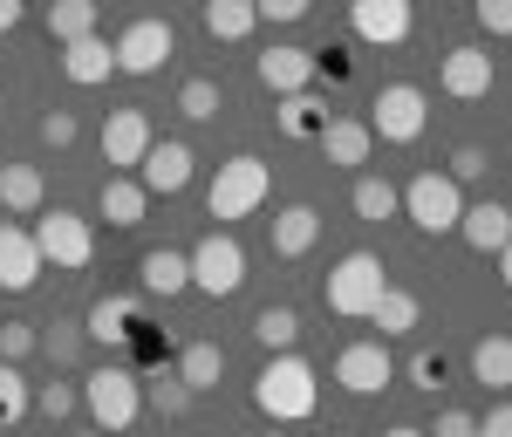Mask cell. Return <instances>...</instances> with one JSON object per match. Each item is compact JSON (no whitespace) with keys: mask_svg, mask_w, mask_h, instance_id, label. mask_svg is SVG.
I'll use <instances>...</instances> for the list:
<instances>
[{"mask_svg":"<svg viewBox=\"0 0 512 437\" xmlns=\"http://www.w3.org/2000/svg\"><path fill=\"white\" fill-rule=\"evenodd\" d=\"M321 403V383H315V362L294 356V349H280L260 376H253V410L260 417H274V424H308Z\"/></svg>","mask_w":512,"mask_h":437,"instance_id":"obj_1","label":"cell"},{"mask_svg":"<svg viewBox=\"0 0 512 437\" xmlns=\"http://www.w3.org/2000/svg\"><path fill=\"white\" fill-rule=\"evenodd\" d=\"M437 82H444V96L478 103V96H492V55H485V48H451L444 69H437Z\"/></svg>","mask_w":512,"mask_h":437,"instance_id":"obj_15","label":"cell"},{"mask_svg":"<svg viewBox=\"0 0 512 437\" xmlns=\"http://www.w3.org/2000/svg\"><path fill=\"white\" fill-rule=\"evenodd\" d=\"M355 212L362 219H396L403 212V192H396L390 178H355Z\"/></svg>","mask_w":512,"mask_h":437,"instance_id":"obj_32","label":"cell"},{"mask_svg":"<svg viewBox=\"0 0 512 437\" xmlns=\"http://www.w3.org/2000/svg\"><path fill=\"white\" fill-rule=\"evenodd\" d=\"M410 383H417V390H444V356H431V349H424V356H410Z\"/></svg>","mask_w":512,"mask_h":437,"instance_id":"obj_39","label":"cell"},{"mask_svg":"<svg viewBox=\"0 0 512 437\" xmlns=\"http://www.w3.org/2000/svg\"><path fill=\"white\" fill-rule=\"evenodd\" d=\"M110 69H117V48H110L103 35H82V41H69V48H62V76L76 82V89L103 82Z\"/></svg>","mask_w":512,"mask_h":437,"instance_id":"obj_18","label":"cell"},{"mask_svg":"<svg viewBox=\"0 0 512 437\" xmlns=\"http://www.w3.org/2000/svg\"><path fill=\"white\" fill-rule=\"evenodd\" d=\"M144 403H151L158 417H185V403H192V390L178 383V369H158V376L144 383Z\"/></svg>","mask_w":512,"mask_h":437,"instance_id":"obj_34","label":"cell"},{"mask_svg":"<svg viewBox=\"0 0 512 437\" xmlns=\"http://www.w3.org/2000/svg\"><path fill=\"white\" fill-rule=\"evenodd\" d=\"M458 233H465L472 253H506V246H512V212L499 199H478V205H465Z\"/></svg>","mask_w":512,"mask_h":437,"instance_id":"obj_17","label":"cell"},{"mask_svg":"<svg viewBox=\"0 0 512 437\" xmlns=\"http://www.w3.org/2000/svg\"><path fill=\"white\" fill-rule=\"evenodd\" d=\"M253 335H260V349H294V342H301V315H294V308H260V315H253Z\"/></svg>","mask_w":512,"mask_h":437,"instance_id":"obj_31","label":"cell"},{"mask_svg":"<svg viewBox=\"0 0 512 437\" xmlns=\"http://www.w3.org/2000/svg\"><path fill=\"white\" fill-rule=\"evenodd\" d=\"M403 212H410L417 233H458V219H465L458 178H451V171H417V178L403 185Z\"/></svg>","mask_w":512,"mask_h":437,"instance_id":"obj_4","label":"cell"},{"mask_svg":"<svg viewBox=\"0 0 512 437\" xmlns=\"http://www.w3.org/2000/svg\"><path fill=\"white\" fill-rule=\"evenodd\" d=\"M151 144H158V137H151V117H144V110H117V117H103V158H110V171L144 164Z\"/></svg>","mask_w":512,"mask_h":437,"instance_id":"obj_13","label":"cell"},{"mask_svg":"<svg viewBox=\"0 0 512 437\" xmlns=\"http://www.w3.org/2000/svg\"><path fill=\"white\" fill-rule=\"evenodd\" d=\"M478 437H512V403H492V417H478Z\"/></svg>","mask_w":512,"mask_h":437,"instance_id":"obj_45","label":"cell"},{"mask_svg":"<svg viewBox=\"0 0 512 437\" xmlns=\"http://www.w3.org/2000/svg\"><path fill=\"white\" fill-rule=\"evenodd\" d=\"M253 7H260V21H301L315 0H253Z\"/></svg>","mask_w":512,"mask_h":437,"instance_id":"obj_43","label":"cell"},{"mask_svg":"<svg viewBox=\"0 0 512 437\" xmlns=\"http://www.w3.org/2000/svg\"><path fill=\"white\" fill-rule=\"evenodd\" d=\"M431 437H478V417H465V410H444Z\"/></svg>","mask_w":512,"mask_h":437,"instance_id":"obj_44","label":"cell"},{"mask_svg":"<svg viewBox=\"0 0 512 437\" xmlns=\"http://www.w3.org/2000/svg\"><path fill=\"white\" fill-rule=\"evenodd\" d=\"M137 274H144V294H185L192 287V253H171V246H158V253H144L137 260Z\"/></svg>","mask_w":512,"mask_h":437,"instance_id":"obj_19","label":"cell"},{"mask_svg":"<svg viewBox=\"0 0 512 437\" xmlns=\"http://www.w3.org/2000/svg\"><path fill=\"white\" fill-rule=\"evenodd\" d=\"M171 48H178L171 21H130L117 35V69L123 76H158L164 62H171Z\"/></svg>","mask_w":512,"mask_h":437,"instance_id":"obj_9","label":"cell"},{"mask_svg":"<svg viewBox=\"0 0 512 437\" xmlns=\"http://www.w3.org/2000/svg\"><path fill=\"white\" fill-rule=\"evenodd\" d=\"M274 192V171L260 158H226L219 164V178H212V192H205V212L212 219H246V212H260Z\"/></svg>","mask_w":512,"mask_h":437,"instance_id":"obj_3","label":"cell"},{"mask_svg":"<svg viewBox=\"0 0 512 437\" xmlns=\"http://www.w3.org/2000/svg\"><path fill=\"white\" fill-rule=\"evenodd\" d=\"M485 171H492V158H485L478 144H458V151H451V178H458V185H472V178H485Z\"/></svg>","mask_w":512,"mask_h":437,"instance_id":"obj_38","label":"cell"},{"mask_svg":"<svg viewBox=\"0 0 512 437\" xmlns=\"http://www.w3.org/2000/svg\"><path fill=\"white\" fill-rule=\"evenodd\" d=\"M192 287L198 294H212V301H226L246 287V246L233 233H205L192 246Z\"/></svg>","mask_w":512,"mask_h":437,"instance_id":"obj_6","label":"cell"},{"mask_svg":"<svg viewBox=\"0 0 512 437\" xmlns=\"http://www.w3.org/2000/svg\"><path fill=\"white\" fill-rule=\"evenodd\" d=\"M315 239H321V212L315 205H287V212H274V253L280 260H301Z\"/></svg>","mask_w":512,"mask_h":437,"instance_id":"obj_20","label":"cell"},{"mask_svg":"<svg viewBox=\"0 0 512 437\" xmlns=\"http://www.w3.org/2000/svg\"><path fill=\"white\" fill-rule=\"evenodd\" d=\"M253 76L267 82L274 96H301V89H315V48H287V41H274L260 62H253Z\"/></svg>","mask_w":512,"mask_h":437,"instance_id":"obj_11","label":"cell"},{"mask_svg":"<svg viewBox=\"0 0 512 437\" xmlns=\"http://www.w3.org/2000/svg\"><path fill=\"white\" fill-rule=\"evenodd\" d=\"M321 151H328V164H369V144H376V130L355 117H328V130L315 137Z\"/></svg>","mask_w":512,"mask_h":437,"instance_id":"obj_21","label":"cell"},{"mask_svg":"<svg viewBox=\"0 0 512 437\" xmlns=\"http://www.w3.org/2000/svg\"><path fill=\"white\" fill-rule=\"evenodd\" d=\"M369 321H376L383 335H410V328H417V301H410L403 287H383L376 308H369Z\"/></svg>","mask_w":512,"mask_h":437,"instance_id":"obj_30","label":"cell"},{"mask_svg":"<svg viewBox=\"0 0 512 437\" xmlns=\"http://www.w3.org/2000/svg\"><path fill=\"white\" fill-rule=\"evenodd\" d=\"M178 110H185L192 123H212V117H219V82H212V76H192L185 89H178Z\"/></svg>","mask_w":512,"mask_h":437,"instance_id":"obj_35","label":"cell"},{"mask_svg":"<svg viewBox=\"0 0 512 437\" xmlns=\"http://www.w3.org/2000/svg\"><path fill=\"white\" fill-rule=\"evenodd\" d=\"M383 287H390V280H383V260H376V253H342L335 274H328V308L342 321H369V308H376Z\"/></svg>","mask_w":512,"mask_h":437,"instance_id":"obj_5","label":"cell"},{"mask_svg":"<svg viewBox=\"0 0 512 437\" xmlns=\"http://www.w3.org/2000/svg\"><path fill=\"white\" fill-rule=\"evenodd\" d=\"M472 14H478L485 35H512V0H478Z\"/></svg>","mask_w":512,"mask_h":437,"instance_id":"obj_41","label":"cell"},{"mask_svg":"<svg viewBox=\"0 0 512 437\" xmlns=\"http://www.w3.org/2000/svg\"><path fill=\"white\" fill-rule=\"evenodd\" d=\"M35 280H41L35 233H21V226H7V219H0V287H7V294H28Z\"/></svg>","mask_w":512,"mask_h":437,"instance_id":"obj_16","label":"cell"},{"mask_svg":"<svg viewBox=\"0 0 512 437\" xmlns=\"http://www.w3.org/2000/svg\"><path fill=\"white\" fill-rule=\"evenodd\" d=\"M219 376H226V349H219V342H185V356H178V383L198 397V390H212Z\"/></svg>","mask_w":512,"mask_h":437,"instance_id":"obj_24","label":"cell"},{"mask_svg":"<svg viewBox=\"0 0 512 437\" xmlns=\"http://www.w3.org/2000/svg\"><path fill=\"white\" fill-rule=\"evenodd\" d=\"M280 130H287V137H321V130H328V103H321L315 89L280 96Z\"/></svg>","mask_w":512,"mask_h":437,"instance_id":"obj_28","label":"cell"},{"mask_svg":"<svg viewBox=\"0 0 512 437\" xmlns=\"http://www.w3.org/2000/svg\"><path fill=\"white\" fill-rule=\"evenodd\" d=\"M472 383L512 390V335H485V342L472 349Z\"/></svg>","mask_w":512,"mask_h":437,"instance_id":"obj_26","label":"cell"},{"mask_svg":"<svg viewBox=\"0 0 512 437\" xmlns=\"http://www.w3.org/2000/svg\"><path fill=\"white\" fill-rule=\"evenodd\" d=\"M21 14H28L21 0H0V35H7V28H21Z\"/></svg>","mask_w":512,"mask_h":437,"instance_id":"obj_46","label":"cell"},{"mask_svg":"<svg viewBox=\"0 0 512 437\" xmlns=\"http://www.w3.org/2000/svg\"><path fill=\"white\" fill-rule=\"evenodd\" d=\"M35 410L48 417V424H62V417L76 410V390H69V383H41V390H35Z\"/></svg>","mask_w":512,"mask_h":437,"instance_id":"obj_37","label":"cell"},{"mask_svg":"<svg viewBox=\"0 0 512 437\" xmlns=\"http://www.w3.org/2000/svg\"><path fill=\"white\" fill-rule=\"evenodd\" d=\"M41 144L69 151V144H76V117H69V110H48V117H41Z\"/></svg>","mask_w":512,"mask_h":437,"instance_id":"obj_40","label":"cell"},{"mask_svg":"<svg viewBox=\"0 0 512 437\" xmlns=\"http://www.w3.org/2000/svg\"><path fill=\"white\" fill-rule=\"evenodd\" d=\"M424 89L417 82H390L383 96H376V117H369V130L383 137V144H417L424 137Z\"/></svg>","mask_w":512,"mask_h":437,"instance_id":"obj_8","label":"cell"},{"mask_svg":"<svg viewBox=\"0 0 512 437\" xmlns=\"http://www.w3.org/2000/svg\"><path fill=\"white\" fill-rule=\"evenodd\" d=\"M82 437H110V431H82Z\"/></svg>","mask_w":512,"mask_h":437,"instance_id":"obj_49","label":"cell"},{"mask_svg":"<svg viewBox=\"0 0 512 437\" xmlns=\"http://www.w3.org/2000/svg\"><path fill=\"white\" fill-rule=\"evenodd\" d=\"M144 205H151V192L137 185V178H103V219L110 226H144Z\"/></svg>","mask_w":512,"mask_h":437,"instance_id":"obj_23","label":"cell"},{"mask_svg":"<svg viewBox=\"0 0 512 437\" xmlns=\"http://www.w3.org/2000/svg\"><path fill=\"white\" fill-rule=\"evenodd\" d=\"M137 185L144 192H185L192 185V144H178V137H164V144H151L144 151V164H137Z\"/></svg>","mask_w":512,"mask_h":437,"instance_id":"obj_14","label":"cell"},{"mask_svg":"<svg viewBox=\"0 0 512 437\" xmlns=\"http://www.w3.org/2000/svg\"><path fill=\"white\" fill-rule=\"evenodd\" d=\"M48 35L62 41V48L82 41V35H96V0H55V7H48Z\"/></svg>","mask_w":512,"mask_h":437,"instance_id":"obj_29","label":"cell"},{"mask_svg":"<svg viewBox=\"0 0 512 437\" xmlns=\"http://www.w3.org/2000/svg\"><path fill=\"white\" fill-rule=\"evenodd\" d=\"M82 335H96V342H137V301L130 294H103L89 308V328Z\"/></svg>","mask_w":512,"mask_h":437,"instance_id":"obj_22","label":"cell"},{"mask_svg":"<svg viewBox=\"0 0 512 437\" xmlns=\"http://www.w3.org/2000/svg\"><path fill=\"white\" fill-rule=\"evenodd\" d=\"M253 21H260L253 0H205V35H212V41H246V35H253Z\"/></svg>","mask_w":512,"mask_h":437,"instance_id":"obj_25","label":"cell"},{"mask_svg":"<svg viewBox=\"0 0 512 437\" xmlns=\"http://www.w3.org/2000/svg\"><path fill=\"white\" fill-rule=\"evenodd\" d=\"M76 328H69V321H55V335H41V349H48V356H55V369H62V362H76Z\"/></svg>","mask_w":512,"mask_h":437,"instance_id":"obj_42","label":"cell"},{"mask_svg":"<svg viewBox=\"0 0 512 437\" xmlns=\"http://www.w3.org/2000/svg\"><path fill=\"white\" fill-rule=\"evenodd\" d=\"M41 199H48V185H41L35 164H0V205L7 212H41Z\"/></svg>","mask_w":512,"mask_h":437,"instance_id":"obj_27","label":"cell"},{"mask_svg":"<svg viewBox=\"0 0 512 437\" xmlns=\"http://www.w3.org/2000/svg\"><path fill=\"white\" fill-rule=\"evenodd\" d=\"M28 410H35V390H28V376H21L14 362H0V431H7V424H21Z\"/></svg>","mask_w":512,"mask_h":437,"instance_id":"obj_33","label":"cell"},{"mask_svg":"<svg viewBox=\"0 0 512 437\" xmlns=\"http://www.w3.org/2000/svg\"><path fill=\"white\" fill-rule=\"evenodd\" d=\"M396 362L383 342H349L342 356H335V383L349 390V397H376V390H390Z\"/></svg>","mask_w":512,"mask_h":437,"instance_id":"obj_10","label":"cell"},{"mask_svg":"<svg viewBox=\"0 0 512 437\" xmlns=\"http://www.w3.org/2000/svg\"><path fill=\"white\" fill-rule=\"evenodd\" d=\"M35 246H41V267L55 260L62 274H76V267H89V260H96V233H89V219L62 212V205L35 219Z\"/></svg>","mask_w":512,"mask_h":437,"instance_id":"obj_7","label":"cell"},{"mask_svg":"<svg viewBox=\"0 0 512 437\" xmlns=\"http://www.w3.org/2000/svg\"><path fill=\"white\" fill-rule=\"evenodd\" d=\"M349 21L362 41H376V48H396V41H410V0H349Z\"/></svg>","mask_w":512,"mask_h":437,"instance_id":"obj_12","label":"cell"},{"mask_svg":"<svg viewBox=\"0 0 512 437\" xmlns=\"http://www.w3.org/2000/svg\"><path fill=\"white\" fill-rule=\"evenodd\" d=\"M499 274H506V287H512V246H506V253H499Z\"/></svg>","mask_w":512,"mask_h":437,"instance_id":"obj_48","label":"cell"},{"mask_svg":"<svg viewBox=\"0 0 512 437\" xmlns=\"http://www.w3.org/2000/svg\"><path fill=\"white\" fill-rule=\"evenodd\" d=\"M41 349V335L28 321H0V362H28Z\"/></svg>","mask_w":512,"mask_h":437,"instance_id":"obj_36","label":"cell"},{"mask_svg":"<svg viewBox=\"0 0 512 437\" xmlns=\"http://www.w3.org/2000/svg\"><path fill=\"white\" fill-rule=\"evenodd\" d=\"M82 410L96 417V431L123 437L144 417V376L137 369H96V376H82Z\"/></svg>","mask_w":512,"mask_h":437,"instance_id":"obj_2","label":"cell"},{"mask_svg":"<svg viewBox=\"0 0 512 437\" xmlns=\"http://www.w3.org/2000/svg\"><path fill=\"white\" fill-rule=\"evenodd\" d=\"M383 437H431V431H417V424H396V431H383Z\"/></svg>","mask_w":512,"mask_h":437,"instance_id":"obj_47","label":"cell"}]
</instances>
